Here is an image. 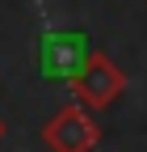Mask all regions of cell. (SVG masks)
I'll return each instance as SVG.
<instances>
[{
  "label": "cell",
  "mask_w": 147,
  "mask_h": 152,
  "mask_svg": "<svg viewBox=\"0 0 147 152\" xmlns=\"http://www.w3.org/2000/svg\"><path fill=\"white\" fill-rule=\"evenodd\" d=\"M84 89L93 93V97H105V93H114V89H118V72L109 68L105 59L88 64V68H84Z\"/></svg>",
  "instance_id": "obj_2"
},
{
  "label": "cell",
  "mask_w": 147,
  "mask_h": 152,
  "mask_svg": "<svg viewBox=\"0 0 147 152\" xmlns=\"http://www.w3.org/2000/svg\"><path fill=\"white\" fill-rule=\"evenodd\" d=\"M84 64V38L80 34H50L46 51H42V68L46 76H71Z\"/></svg>",
  "instance_id": "obj_1"
}]
</instances>
